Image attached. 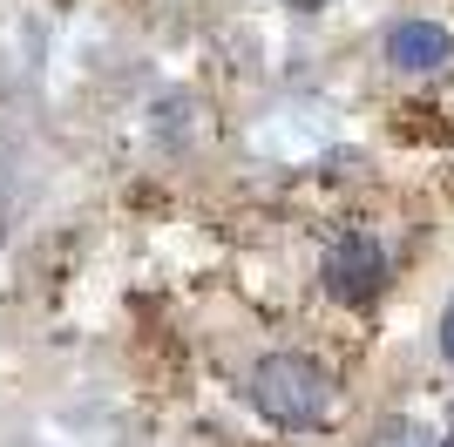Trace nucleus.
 Returning <instances> with one entry per match:
<instances>
[{"mask_svg":"<svg viewBox=\"0 0 454 447\" xmlns=\"http://www.w3.org/2000/svg\"><path fill=\"white\" fill-rule=\"evenodd\" d=\"M441 447H454V427H448V441H441Z\"/></svg>","mask_w":454,"mask_h":447,"instance_id":"nucleus-7","label":"nucleus"},{"mask_svg":"<svg viewBox=\"0 0 454 447\" xmlns=\"http://www.w3.org/2000/svg\"><path fill=\"white\" fill-rule=\"evenodd\" d=\"M420 441H427V434L400 420V427H380V441H373V447H420Z\"/></svg>","mask_w":454,"mask_h":447,"instance_id":"nucleus-4","label":"nucleus"},{"mask_svg":"<svg viewBox=\"0 0 454 447\" xmlns=\"http://www.w3.org/2000/svg\"><path fill=\"white\" fill-rule=\"evenodd\" d=\"M387 61L407 68V74H427V68H441V61H454V41L434 20H400L394 35H387Z\"/></svg>","mask_w":454,"mask_h":447,"instance_id":"nucleus-3","label":"nucleus"},{"mask_svg":"<svg viewBox=\"0 0 454 447\" xmlns=\"http://www.w3.org/2000/svg\"><path fill=\"white\" fill-rule=\"evenodd\" d=\"M285 7H325V0H285Z\"/></svg>","mask_w":454,"mask_h":447,"instance_id":"nucleus-6","label":"nucleus"},{"mask_svg":"<svg viewBox=\"0 0 454 447\" xmlns=\"http://www.w3.org/2000/svg\"><path fill=\"white\" fill-rule=\"evenodd\" d=\"M441 353L454 359V305H448V318H441Z\"/></svg>","mask_w":454,"mask_h":447,"instance_id":"nucleus-5","label":"nucleus"},{"mask_svg":"<svg viewBox=\"0 0 454 447\" xmlns=\"http://www.w3.org/2000/svg\"><path fill=\"white\" fill-rule=\"evenodd\" d=\"M245 393L271 427H319L325 413H333V372L305 353H265L251 366Z\"/></svg>","mask_w":454,"mask_h":447,"instance_id":"nucleus-1","label":"nucleus"},{"mask_svg":"<svg viewBox=\"0 0 454 447\" xmlns=\"http://www.w3.org/2000/svg\"><path fill=\"white\" fill-rule=\"evenodd\" d=\"M319 278H325V292L340 298V305H373L380 285H387V251H380L373 238H360V231H346V238L325 251Z\"/></svg>","mask_w":454,"mask_h":447,"instance_id":"nucleus-2","label":"nucleus"}]
</instances>
